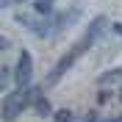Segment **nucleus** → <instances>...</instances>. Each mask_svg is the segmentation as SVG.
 Segmentation results:
<instances>
[{
    "mask_svg": "<svg viewBox=\"0 0 122 122\" xmlns=\"http://www.w3.org/2000/svg\"><path fill=\"white\" fill-rule=\"evenodd\" d=\"M100 86H108V83H122V69H111V72H103L97 78Z\"/></svg>",
    "mask_w": 122,
    "mask_h": 122,
    "instance_id": "nucleus-4",
    "label": "nucleus"
},
{
    "mask_svg": "<svg viewBox=\"0 0 122 122\" xmlns=\"http://www.w3.org/2000/svg\"><path fill=\"white\" fill-rule=\"evenodd\" d=\"M36 11H50V0H36Z\"/></svg>",
    "mask_w": 122,
    "mask_h": 122,
    "instance_id": "nucleus-7",
    "label": "nucleus"
},
{
    "mask_svg": "<svg viewBox=\"0 0 122 122\" xmlns=\"http://www.w3.org/2000/svg\"><path fill=\"white\" fill-rule=\"evenodd\" d=\"M103 28H106V17H97V20L92 22V28L83 33V39H81V42H78V45L72 47V50H69V56H64V58H61L58 64H56V69L50 72V75H47V81H45V83H47V86H53L56 81H58V78L64 75V72H67V69L72 67V64H75L78 58H81V53H83L86 47H89L92 42H94V39L100 36V30H103Z\"/></svg>",
    "mask_w": 122,
    "mask_h": 122,
    "instance_id": "nucleus-1",
    "label": "nucleus"
},
{
    "mask_svg": "<svg viewBox=\"0 0 122 122\" xmlns=\"http://www.w3.org/2000/svg\"><path fill=\"white\" fill-rule=\"evenodd\" d=\"M119 100H122V92H119Z\"/></svg>",
    "mask_w": 122,
    "mask_h": 122,
    "instance_id": "nucleus-12",
    "label": "nucleus"
},
{
    "mask_svg": "<svg viewBox=\"0 0 122 122\" xmlns=\"http://www.w3.org/2000/svg\"><path fill=\"white\" fill-rule=\"evenodd\" d=\"M0 3H3V6H11V3H14V0H0Z\"/></svg>",
    "mask_w": 122,
    "mask_h": 122,
    "instance_id": "nucleus-11",
    "label": "nucleus"
},
{
    "mask_svg": "<svg viewBox=\"0 0 122 122\" xmlns=\"http://www.w3.org/2000/svg\"><path fill=\"white\" fill-rule=\"evenodd\" d=\"M33 108H36L42 117L50 114V103H47V97H36V100H33Z\"/></svg>",
    "mask_w": 122,
    "mask_h": 122,
    "instance_id": "nucleus-5",
    "label": "nucleus"
},
{
    "mask_svg": "<svg viewBox=\"0 0 122 122\" xmlns=\"http://www.w3.org/2000/svg\"><path fill=\"white\" fill-rule=\"evenodd\" d=\"M83 122H97V117H94V114H89V117H86Z\"/></svg>",
    "mask_w": 122,
    "mask_h": 122,
    "instance_id": "nucleus-9",
    "label": "nucleus"
},
{
    "mask_svg": "<svg viewBox=\"0 0 122 122\" xmlns=\"http://www.w3.org/2000/svg\"><path fill=\"white\" fill-rule=\"evenodd\" d=\"M30 75H33V58H30V53H20V61H17V72H14V78H17V83L20 86H28L30 83Z\"/></svg>",
    "mask_w": 122,
    "mask_h": 122,
    "instance_id": "nucleus-3",
    "label": "nucleus"
},
{
    "mask_svg": "<svg viewBox=\"0 0 122 122\" xmlns=\"http://www.w3.org/2000/svg\"><path fill=\"white\" fill-rule=\"evenodd\" d=\"M106 122H122V114L119 117H111V119H106Z\"/></svg>",
    "mask_w": 122,
    "mask_h": 122,
    "instance_id": "nucleus-10",
    "label": "nucleus"
},
{
    "mask_svg": "<svg viewBox=\"0 0 122 122\" xmlns=\"http://www.w3.org/2000/svg\"><path fill=\"white\" fill-rule=\"evenodd\" d=\"M36 92L39 89H30V86H20L17 92H8L6 97H3V119L6 122L17 119V117L36 100Z\"/></svg>",
    "mask_w": 122,
    "mask_h": 122,
    "instance_id": "nucleus-2",
    "label": "nucleus"
},
{
    "mask_svg": "<svg viewBox=\"0 0 122 122\" xmlns=\"http://www.w3.org/2000/svg\"><path fill=\"white\" fill-rule=\"evenodd\" d=\"M56 122H72V111H67V108L56 111Z\"/></svg>",
    "mask_w": 122,
    "mask_h": 122,
    "instance_id": "nucleus-6",
    "label": "nucleus"
},
{
    "mask_svg": "<svg viewBox=\"0 0 122 122\" xmlns=\"http://www.w3.org/2000/svg\"><path fill=\"white\" fill-rule=\"evenodd\" d=\"M114 30H117V33L122 36V22H114Z\"/></svg>",
    "mask_w": 122,
    "mask_h": 122,
    "instance_id": "nucleus-8",
    "label": "nucleus"
}]
</instances>
